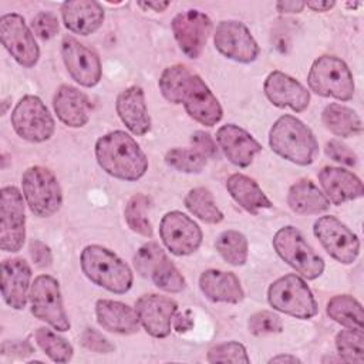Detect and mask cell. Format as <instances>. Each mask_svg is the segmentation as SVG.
<instances>
[{
    "mask_svg": "<svg viewBox=\"0 0 364 364\" xmlns=\"http://www.w3.org/2000/svg\"><path fill=\"white\" fill-rule=\"evenodd\" d=\"M324 127L334 135L341 138L355 136L363 132V122L360 115L350 107L333 102L321 112Z\"/></svg>",
    "mask_w": 364,
    "mask_h": 364,
    "instance_id": "f546056e",
    "label": "cell"
},
{
    "mask_svg": "<svg viewBox=\"0 0 364 364\" xmlns=\"http://www.w3.org/2000/svg\"><path fill=\"white\" fill-rule=\"evenodd\" d=\"M95 158L108 175L138 181L148 171V159L139 144L124 131H111L95 142Z\"/></svg>",
    "mask_w": 364,
    "mask_h": 364,
    "instance_id": "7a4b0ae2",
    "label": "cell"
},
{
    "mask_svg": "<svg viewBox=\"0 0 364 364\" xmlns=\"http://www.w3.org/2000/svg\"><path fill=\"white\" fill-rule=\"evenodd\" d=\"M31 269L21 257L6 259L1 263V296L7 306L23 310L31 289Z\"/></svg>",
    "mask_w": 364,
    "mask_h": 364,
    "instance_id": "ffe728a7",
    "label": "cell"
},
{
    "mask_svg": "<svg viewBox=\"0 0 364 364\" xmlns=\"http://www.w3.org/2000/svg\"><path fill=\"white\" fill-rule=\"evenodd\" d=\"M269 304L284 314L307 320L317 314V301L307 283L297 274H284L267 289Z\"/></svg>",
    "mask_w": 364,
    "mask_h": 364,
    "instance_id": "8992f818",
    "label": "cell"
},
{
    "mask_svg": "<svg viewBox=\"0 0 364 364\" xmlns=\"http://www.w3.org/2000/svg\"><path fill=\"white\" fill-rule=\"evenodd\" d=\"M26 205L40 218H48L63 205V191L55 175L40 165L30 166L21 176Z\"/></svg>",
    "mask_w": 364,
    "mask_h": 364,
    "instance_id": "52a82bcc",
    "label": "cell"
},
{
    "mask_svg": "<svg viewBox=\"0 0 364 364\" xmlns=\"http://www.w3.org/2000/svg\"><path fill=\"white\" fill-rule=\"evenodd\" d=\"M336 348L344 363H364V333L360 330H341L336 336Z\"/></svg>",
    "mask_w": 364,
    "mask_h": 364,
    "instance_id": "d590c367",
    "label": "cell"
},
{
    "mask_svg": "<svg viewBox=\"0 0 364 364\" xmlns=\"http://www.w3.org/2000/svg\"><path fill=\"white\" fill-rule=\"evenodd\" d=\"M215 247L220 257L232 266H243L247 262L249 243L239 230L222 232L215 242Z\"/></svg>",
    "mask_w": 364,
    "mask_h": 364,
    "instance_id": "d6a6232c",
    "label": "cell"
},
{
    "mask_svg": "<svg viewBox=\"0 0 364 364\" xmlns=\"http://www.w3.org/2000/svg\"><path fill=\"white\" fill-rule=\"evenodd\" d=\"M304 1H296V0H282L276 3V9L280 13H300L304 9Z\"/></svg>",
    "mask_w": 364,
    "mask_h": 364,
    "instance_id": "c3c4849f",
    "label": "cell"
},
{
    "mask_svg": "<svg viewBox=\"0 0 364 364\" xmlns=\"http://www.w3.org/2000/svg\"><path fill=\"white\" fill-rule=\"evenodd\" d=\"M31 27L41 40L53 38L58 31V18L50 11H40L33 17Z\"/></svg>",
    "mask_w": 364,
    "mask_h": 364,
    "instance_id": "b9f144b4",
    "label": "cell"
},
{
    "mask_svg": "<svg viewBox=\"0 0 364 364\" xmlns=\"http://www.w3.org/2000/svg\"><path fill=\"white\" fill-rule=\"evenodd\" d=\"M183 202L186 209L205 223L218 225L223 220V212L216 205L212 192L206 188L199 186L191 189L186 193Z\"/></svg>",
    "mask_w": 364,
    "mask_h": 364,
    "instance_id": "1f68e13d",
    "label": "cell"
},
{
    "mask_svg": "<svg viewBox=\"0 0 364 364\" xmlns=\"http://www.w3.org/2000/svg\"><path fill=\"white\" fill-rule=\"evenodd\" d=\"M149 208V198L144 193L132 195L124 209V216L128 228L145 237H152L154 229L146 216V209Z\"/></svg>",
    "mask_w": 364,
    "mask_h": 364,
    "instance_id": "836d02e7",
    "label": "cell"
},
{
    "mask_svg": "<svg viewBox=\"0 0 364 364\" xmlns=\"http://www.w3.org/2000/svg\"><path fill=\"white\" fill-rule=\"evenodd\" d=\"M206 156L195 148H172L165 155V162L185 173H199L206 165Z\"/></svg>",
    "mask_w": 364,
    "mask_h": 364,
    "instance_id": "74e56055",
    "label": "cell"
},
{
    "mask_svg": "<svg viewBox=\"0 0 364 364\" xmlns=\"http://www.w3.org/2000/svg\"><path fill=\"white\" fill-rule=\"evenodd\" d=\"M200 291L212 301L236 304L245 299L239 277L232 272L208 269L199 276Z\"/></svg>",
    "mask_w": 364,
    "mask_h": 364,
    "instance_id": "484cf974",
    "label": "cell"
},
{
    "mask_svg": "<svg viewBox=\"0 0 364 364\" xmlns=\"http://www.w3.org/2000/svg\"><path fill=\"white\" fill-rule=\"evenodd\" d=\"M307 84L321 97L350 101L354 95V78L348 65L336 55L316 58L309 70Z\"/></svg>",
    "mask_w": 364,
    "mask_h": 364,
    "instance_id": "5b68a950",
    "label": "cell"
},
{
    "mask_svg": "<svg viewBox=\"0 0 364 364\" xmlns=\"http://www.w3.org/2000/svg\"><path fill=\"white\" fill-rule=\"evenodd\" d=\"M216 50L229 60L249 64L259 57L260 48L250 30L237 20H222L213 34Z\"/></svg>",
    "mask_w": 364,
    "mask_h": 364,
    "instance_id": "4fadbf2b",
    "label": "cell"
},
{
    "mask_svg": "<svg viewBox=\"0 0 364 364\" xmlns=\"http://www.w3.org/2000/svg\"><path fill=\"white\" fill-rule=\"evenodd\" d=\"M81 344L94 353H101V354H108L114 351V346L95 328H85L80 337Z\"/></svg>",
    "mask_w": 364,
    "mask_h": 364,
    "instance_id": "ee69618b",
    "label": "cell"
},
{
    "mask_svg": "<svg viewBox=\"0 0 364 364\" xmlns=\"http://www.w3.org/2000/svg\"><path fill=\"white\" fill-rule=\"evenodd\" d=\"M216 142L225 156L236 166L246 168L262 151V145L243 128L225 124L216 132Z\"/></svg>",
    "mask_w": 364,
    "mask_h": 364,
    "instance_id": "44dd1931",
    "label": "cell"
},
{
    "mask_svg": "<svg viewBox=\"0 0 364 364\" xmlns=\"http://www.w3.org/2000/svg\"><path fill=\"white\" fill-rule=\"evenodd\" d=\"M135 311L139 324L148 334L155 338H165L171 334L178 304L168 296L149 293L135 301Z\"/></svg>",
    "mask_w": 364,
    "mask_h": 364,
    "instance_id": "ac0fdd59",
    "label": "cell"
},
{
    "mask_svg": "<svg viewBox=\"0 0 364 364\" xmlns=\"http://www.w3.org/2000/svg\"><path fill=\"white\" fill-rule=\"evenodd\" d=\"M165 256V250L156 242H148L136 250L134 256V266L142 277H149L152 269Z\"/></svg>",
    "mask_w": 364,
    "mask_h": 364,
    "instance_id": "ab89813d",
    "label": "cell"
},
{
    "mask_svg": "<svg viewBox=\"0 0 364 364\" xmlns=\"http://www.w3.org/2000/svg\"><path fill=\"white\" fill-rule=\"evenodd\" d=\"M191 142L193 148L199 151L202 155H205L206 158H212L218 154L216 141L208 132H203V131L193 132L191 136Z\"/></svg>",
    "mask_w": 364,
    "mask_h": 364,
    "instance_id": "f6af8a7d",
    "label": "cell"
},
{
    "mask_svg": "<svg viewBox=\"0 0 364 364\" xmlns=\"http://www.w3.org/2000/svg\"><path fill=\"white\" fill-rule=\"evenodd\" d=\"M267 100L279 108L303 112L310 104V91L296 78L282 71H272L263 84Z\"/></svg>",
    "mask_w": 364,
    "mask_h": 364,
    "instance_id": "d6986e66",
    "label": "cell"
},
{
    "mask_svg": "<svg viewBox=\"0 0 364 364\" xmlns=\"http://www.w3.org/2000/svg\"><path fill=\"white\" fill-rule=\"evenodd\" d=\"M16 134L28 142H44L54 134L55 124L37 95H24L18 100L10 117Z\"/></svg>",
    "mask_w": 364,
    "mask_h": 364,
    "instance_id": "30bf717a",
    "label": "cell"
},
{
    "mask_svg": "<svg viewBox=\"0 0 364 364\" xmlns=\"http://www.w3.org/2000/svg\"><path fill=\"white\" fill-rule=\"evenodd\" d=\"M159 235L166 249L175 256L192 255L202 243L199 225L179 210H171L164 215L159 223Z\"/></svg>",
    "mask_w": 364,
    "mask_h": 364,
    "instance_id": "9a60e30c",
    "label": "cell"
},
{
    "mask_svg": "<svg viewBox=\"0 0 364 364\" xmlns=\"http://www.w3.org/2000/svg\"><path fill=\"white\" fill-rule=\"evenodd\" d=\"M53 107L58 119L71 128H81L90 121V101L82 91L73 85L64 84L55 91Z\"/></svg>",
    "mask_w": 364,
    "mask_h": 364,
    "instance_id": "d4e9b609",
    "label": "cell"
},
{
    "mask_svg": "<svg viewBox=\"0 0 364 364\" xmlns=\"http://www.w3.org/2000/svg\"><path fill=\"white\" fill-rule=\"evenodd\" d=\"M247 328L253 336L276 334L283 330V321L276 313L262 310L249 317Z\"/></svg>",
    "mask_w": 364,
    "mask_h": 364,
    "instance_id": "60d3db41",
    "label": "cell"
},
{
    "mask_svg": "<svg viewBox=\"0 0 364 364\" xmlns=\"http://www.w3.org/2000/svg\"><path fill=\"white\" fill-rule=\"evenodd\" d=\"M270 364L273 363H289V364H296V363H301L300 358H297L296 355H290V354H279V355H274L269 360Z\"/></svg>",
    "mask_w": 364,
    "mask_h": 364,
    "instance_id": "f5cc1de1",
    "label": "cell"
},
{
    "mask_svg": "<svg viewBox=\"0 0 364 364\" xmlns=\"http://www.w3.org/2000/svg\"><path fill=\"white\" fill-rule=\"evenodd\" d=\"M61 57L67 71L77 84L91 88L100 82L102 67L98 54L85 44L80 43L75 37H63Z\"/></svg>",
    "mask_w": 364,
    "mask_h": 364,
    "instance_id": "2e32d148",
    "label": "cell"
},
{
    "mask_svg": "<svg viewBox=\"0 0 364 364\" xmlns=\"http://www.w3.org/2000/svg\"><path fill=\"white\" fill-rule=\"evenodd\" d=\"M64 26L75 34L88 36L104 23V9L95 0H68L61 4Z\"/></svg>",
    "mask_w": 364,
    "mask_h": 364,
    "instance_id": "cb8c5ba5",
    "label": "cell"
},
{
    "mask_svg": "<svg viewBox=\"0 0 364 364\" xmlns=\"http://www.w3.org/2000/svg\"><path fill=\"white\" fill-rule=\"evenodd\" d=\"M24 196L16 186L0 191V247L4 252H18L26 239Z\"/></svg>",
    "mask_w": 364,
    "mask_h": 364,
    "instance_id": "8fae6325",
    "label": "cell"
},
{
    "mask_svg": "<svg viewBox=\"0 0 364 364\" xmlns=\"http://www.w3.org/2000/svg\"><path fill=\"white\" fill-rule=\"evenodd\" d=\"M173 37L185 55L198 58L212 31V20L199 10H185L172 18Z\"/></svg>",
    "mask_w": 364,
    "mask_h": 364,
    "instance_id": "e0dca14e",
    "label": "cell"
},
{
    "mask_svg": "<svg viewBox=\"0 0 364 364\" xmlns=\"http://www.w3.org/2000/svg\"><path fill=\"white\" fill-rule=\"evenodd\" d=\"M269 145L279 156L296 164H313L318 145L313 131L293 115H282L269 131Z\"/></svg>",
    "mask_w": 364,
    "mask_h": 364,
    "instance_id": "3957f363",
    "label": "cell"
},
{
    "mask_svg": "<svg viewBox=\"0 0 364 364\" xmlns=\"http://www.w3.org/2000/svg\"><path fill=\"white\" fill-rule=\"evenodd\" d=\"M0 38L4 48L20 65L31 68L37 64L40 48L26 20L20 14L9 13L0 17Z\"/></svg>",
    "mask_w": 364,
    "mask_h": 364,
    "instance_id": "5bb4252c",
    "label": "cell"
},
{
    "mask_svg": "<svg viewBox=\"0 0 364 364\" xmlns=\"http://www.w3.org/2000/svg\"><path fill=\"white\" fill-rule=\"evenodd\" d=\"M327 314L331 320L351 330H364V314L361 303L350 294H337L327 303Z\"/></svg>",
    "mask_w": 364,
    "mask_h": 364,
    "instance_id": "4dcf8cb0",
    "label": "cell"
},
{
    "mask_svg": "<svg viewBox=\"0 0 364 364\" xmlns=\"http://www.w3.org/2000/svg\"><path fill=\"white\" fill-rule=\"evenodd\" d=\"M323 193L333 205L355 200L364 195L361 179L343 168L324 166L317 173Z\"/></svg>",
    "mask_w": 364,
    "mask_h": 364,
    "instance_id": "7402d4cb",
    "label": "cell"
},
{
    "mask_svg": "<svg viewBox=\"0 0 364 364\" xmlns=\"http://www.w3.org/2000/svg\"><path fill=\"white\" fill-rule=\"evenodd\" d=\"M169 1H139L138 6L142 9H151L154 11H165L169 7Z\"/></svg>",
    "mask_w": 364,
    "mask_h": 364,
    "instance_id": "816d5d0a",
    "label": "cell"
},
{
    "mask_svg": "<svg viewBox=\"0 0 364 364\" xmlns=\"http://www.w3.org/2000/svg\"><path fill=\"white\" fill-rule=\"evenodd\" d=\"M115 109L122 124L134 135H145L151 131V117L144 90L139 85H131L122 90L117 97Z\"/></svg>",
    "mask_w": 364,
    "mask_h": 364,
    "instance_id": "603a6c76",
    "label": "cell"
},
{
    "mask_svg": "<svg viewBox=\"0 0 364 364\" xmlns=\"http://www.w3.org/2000/svg\"><path fill=\"white\" fill-rule=\"evenodd\" d=\"M287 205L299 215H318L330 208L323 191L310 179H300L290 186Z\"/></svg>",
    "mask_w": 364,
    "mask_h": 364,
    "instance_id": "f1b7e54d",
    "label": "cell"
},
{
    "mask_svg": "<svg viewBox=\"0 0 364 364\" xmlns=\"http://www.w3.org/2000/svg\"><path fill=\"white\" fill-rule=\"evenodd\" d=\"M313 233L324 250L337 262L350 264L360 255L358 236L336 216L326 215L314 222Z\"/></svg>",
    "mask_w": 364,
    "mask_h": 364,
    "instance_id": "7c38bea8",
    "label": "cell"
},
{
    "mask_svg": "<svg viewBox=\"0 0 364 364\" xmlns=\"http://www.w3.org/2000/svg\"><path fill=\"white\" fill-rule=\"evenodd\" d=\"M28 301L31 313L41 321L50 324L57 331L70 330L71 324L65 313L60 283L50 274L37 276L30 289Z\"/></svg>",
    "mask_w": 364,
    "mask_h": 364,
    "instance_id": "9c48e42d",
    "label": "cell"
},
{
    "mask_svg": "<svg viewBox=\"0 0 364 364\" xmlns=\"http://www.w3.org/2000/svg\"><path fill=\"white\" fill-rule=\"evenodd\" d=\"M164 98L172 104H182L188 115L205 127L216 125L223 109L206 82L183 64L166 67L158 81Z\"/></svg>",
    "mask_w": 364,
    "mask_h": 364,
    "instance_id": "6da1fadb",
    "label": "cell"
},
{
    "mask_svg": "<svg viewBox=\"0 0 364 364\" xmlns=\"http://www.w3.org/2000/svg\"><path fill=\"white\" fill-rule=\"evenodd\" d=\"M324 152L330 159H333L338 164H343L347 166L357 165V155L353 152V149H350L346 144H343L337 139L328 141L324 146Z\"/></svg>",
    "mask_w": 364,
    "mask_h": 364,
    "instance_id": "7bdbcfd3",
    "label": "cell"
},
{
    "mask_svg": "<svg viewBox=\"0 0 364 364\" xmlns=\"http://www.w3.org/2000/svg\"><path fill=\"white\" fill-rule=\"evenodd\" d=\"M226 189L233 200L249 213L257 215L260 210L273 206L259 183L243 173L230 175L226 181Z\"/></svg>",
    "mask_w": 364,
    "mask_h": 364,
    "instance_id": "83f0119b",
    "label": "cell"
},
{
    "mask_svg": "<svg viewBox=\"0 0 364 364\" xmlns=\"http://www.w3.org/2000/svg\"><path fill=\"white\" fill-rule=\"evenodd\" d=\"M36 341L44 354L54 363H68L73 358V346L47 327L37 328Z\"/></svg>",
    "mask_w": 364,
    "mask_h": 364,
    "instance_id": "e575fe53",
    "label": "cell"
},
{
    "mask_svg": "<svg viewBox=\"0 0 364 364\" xmlns=\"http://www.w3.org/2000/svg\"><path fill=\"white\" fill-rule=\"evenodd\" d=\"M34 353L33 346L26 340H14V341H4L1 344V354L4 355H16V357H26Z\"/></svg>",
    "mask_w": 364,
    "mask_h": 364,
    "instance_id": "7dc6e473",
    "label": "cell"
},
{
    "mask_svg": "<svg viewBox=\"0 0 364 364\" xmlns=\"http://www.w3.org/2000/svg\"><path fill=\"white\" fill-rule=\"evenodd\" d=\"M80 263L88 280L111 293L122 294L132 287L134 274L131 267L104 246H85L81 252Z\"/></svg>",
    "mask_w": 364,
    "mask_h": 364,
    "instance_id": "277c9868",
    "label": "cell"
},
{
    "mask_svg": "<svg viewBox=\"0 0 364 364\" xmlns=\"http://www.w3.org/2000/svg\"><path fill=\"white\" fill-rule=\"evenodd\" d=\"M347 6H348V7H353V9H354V7H358V6H361V3H347Z\"/></svg>",
    "mask_w": 364,
    "mask_h": 364,
    "instance_id": "db71d44e",
    "label": "cell"
},
{
    "mask_svg": "<svg viewBox=\"0 0 364 364\" xmlns=\"http://www.w3.org/2000/svg\"><path fill=\"white\" fill-rule=\"evenodd\" d=\"M273 247L276 253L303 277L314 280L323 274L324 260L296 228L284 226L279 229L273 236Z\"/></svg>",
    "mask_w": 364,
    "mask_h": 364,
    "instance_id": "ba28073f",
    "label": "cell"
},
{
    "mask_svg": "<svg viewBox=\"0 0 364 364\" xmlns=\"http://www.w3.org/2000/svg\"><path fill=\"white\" fill-rule=\"evenodd\" d=\"M95 316L104 330L115 334H134L141 327L135 309L117 300H98L95 303Z\"/></svg>",
    "mask_w": 364,
    "mask_h": 364,
    "instance_id": "4316f807",
    "label": "cell"
},
{
    "mask_svg": "<svg viewBox=\"0 0 364 364\" xmlns=\"http://www.w3.org/2000/svg\"><path fill=\"white\" fill-rule=\"evenodd\" d=\"M206 360L208 363H233V364L250 363L246 347L237 341H228V343L213 346L212 348H209Z\"/></svg>",
    "mask_w": 364,
    "mask_h": 364,
    "instance_id": "f35d334b",
    "label": "cell"
},
{
    "mask_svg": "<svg viewBox=\"0 0 364 364\" xmlns=\"http://www.w3.org/2000/svg\"><path fill=\"white\" fill-rule=\"evenodd\" d=\"M149 279L158 289L166 293H179L185 289L186 284L185 277L169 260L168 256H165L162 260L156 263V266L152 269L149 274Z\"/></svg>",
    "mask_w": 364,
    "mask_h": 364,
    "instance_id": "8d00e7d4",
    "label": "cell"
},
{
    "mask_svg": "<svg viewBox=\"0 0 364 364\" xmlns=\"http://www.w3.org/2000/svg\"><path fill=\"white\" fill-rule=\"evenodd\" d=\"M304 6L307 9H311L313 11H328L330 9H333L336 6V1L333 0H324V1H318V0H313V1H306Z\"/></svg>",
    "mask_w": 364,
    "mask_h": 364,
    "instance_id": "f907efd6",
    "label": "cell"
},
{
    "mask_svg": "<svg viewBox=\"0 0 364 364\" xmlns=\"http://www.w3.org/2000/svg\"><path fill=\"white\" fill-rule=\"evenodd\" d=\"M30 256L36 266L48 267L53 262V255L50 247L41 240H31L30 243Z\"/></svg>",
    "mask_w": 364,
    "mask_h": 364,
    "instance_id": "bcb514c9",
    "label": "cell"
},
{
    "mask_svg": "<svg viewBox=\"0 0 364 364\" xmlns=\"http://www.w3.org/2000/svg\"><path fill=\"white\" fill-rule=\"evenodd\" d=\"M193 327V320L188 314H175L172 328L178 333H185Z\"/></svg>",
    "mask_w": 364,
    "mask_h": 364,
    "instance_id": "681fc988",
    "label": "cell"
}]
</instances>
